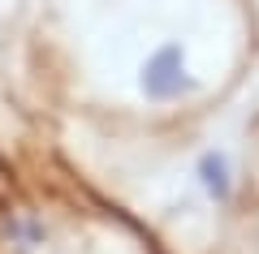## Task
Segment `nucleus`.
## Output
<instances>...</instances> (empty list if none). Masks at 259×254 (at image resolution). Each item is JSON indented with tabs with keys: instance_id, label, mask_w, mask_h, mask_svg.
<instances>
[{
	"instance_id": "2",
	"label": "nucleus",
	"mask_w": 259,
	"mask_h": 254,
	"mask_svg": "<svg viewBox=\"0 0 259 254\" xmlns=\"http://www.w3.org/2000/svg\"><path fill=\"white\" fill-rule=\"evenodd\" d=\"M199 181H203V190L212 194V198H229V160H225L221 151H207L203 160H199Z\"/></svg>"
},
{
	"instance_id": "1",
	"label": "nucleus",
	"mask_w": 259,
	"mask_h": 254,
	"mask_svg": "<svg viewBox=\"0 0 259 254\" xmlns=\"http://www.w3.org/2000/svg\"><path fill=\"white\" fill-rule=\"evenodd\" d=\"M190 86L194 82L186 78V56H182L177 43L160 47V52L143 65V91H147L151 99H173V95L190 91Z\"/></svg>"
}]
</instances>
